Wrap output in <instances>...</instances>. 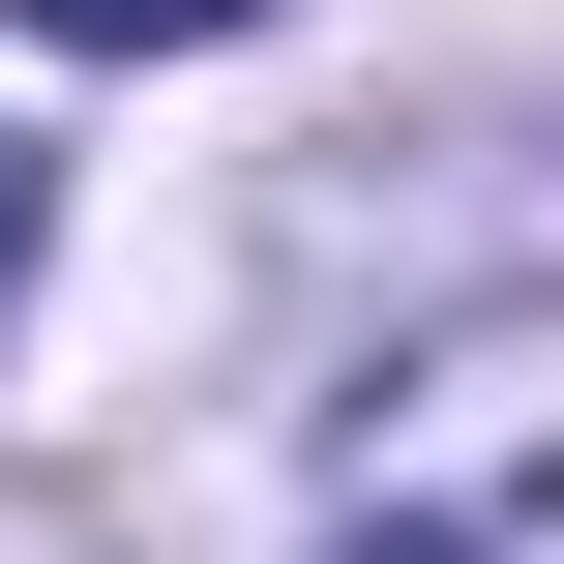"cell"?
Returning a JSON list of instances; mask_svg holds the SVG:
<instances>
[{
  "label": "cell",
  "instance_id": "6da1fadb",
  "mask_svg": "<svg viewBox=\"0 0 564 564\" xmlns=\"http://www.w3.org/2000/svg\"><path fill=\"white\" fill-rule=\"evenodd\" d=\"M297 564H564V297H476L357 387Z\"/></svg>",
  "mask_w": 564,
  "mask_h": 564
},
{
  "label": "cell",
  "instance_id": "7a4b0ae2",
  "mask_svg": "<svg viewBox=\"0 0 564 564\" xmlns=\"http://www.w3.org/2000/svg\"><path fill=\"white\" fill-rule=\"evenodd\" d=\"M59 59H208V30H268V0H30Z\"/></svg>",
  "mask_w": 564,
  "mask_h": 564
},
{
  "label": "cell",
  "instance_id": "3957f363",
  "mask_svg": "<svg viewBox=\"0 0 564 564\" xmlns=\"http://www.w3.org/2000/svg\"><path fill=\"white\" fill-rule=\"evenodd\" d=\"M30 238H59V149H30V119H0V297H30Z\"/></svg>",
  "mask_w": 564,
  "mask_h": 564
}]
</instances>
